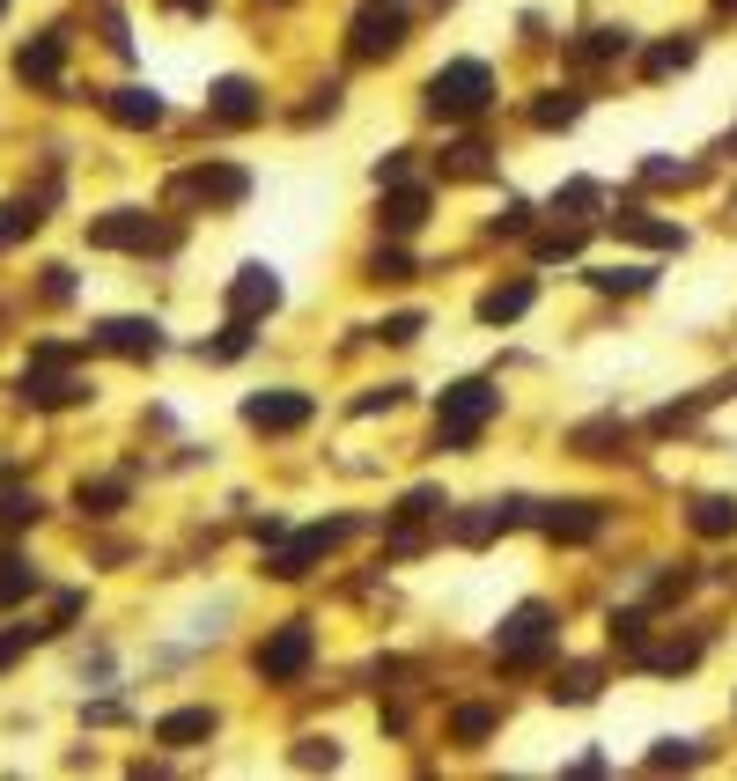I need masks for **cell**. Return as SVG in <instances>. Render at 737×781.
<instances>
[{
	"label": "cell",
	"instance_id": "cell-7",
	"mask_svg": "<svg viewBox=\"0 0 737 781\" xmlns=\"http://www.w3.org/2000/svg\"><path fill=\"white\" fill-rule=\"evenodd\" d=\"M244 420L258 436H288V428L310 420V398L302 391H258V398H244Z\"/></svg>",
	"mask_w": 737,
	"mask_h": 781
},
{
	"label": "cell",
	"instance_id": "cell-44",
	"mask_svg": "<svg viewBox=\"0 0 737 781\" xmlns=\"http://www.w3.org/2000/svg\"><path fill=\"white\" fill-rule=\"evenodd\" d=\"M0 15H8V0H0Z\"/></svg>",
	"mask_w": 737,
	"mask_h": 781
},
{
	"label": "cell",
	"instance_id": "cell-9",
	"mask_svg": "<svg viewBox=\"0 0 737 781\" xmlns=\"http://www.w3.org/2000/svg\"><path fill=\"white\" fill-rule=\"evenodd\" d=\"M97 346H111V354H125V362H147V354H163V324L155 318H103Z\"/></svg>",
	"mask_w": 737,
	"mask_h": 781
},
{
	"label": "cell",
	"instance_id": "cell-1",
	"mask_svg": "<svg viewBox=\"0 0 737 781\" xmlns=\"http://www.w3.org/2000/svg\"><path fill=\"white\" fill-rule=\"evenodd\" d=\"M494 414H502V391L494 384H480V376H472V384H450L442 391V414H436V450H472Z\"/></svg>",
	"mask_w": 737,
	"mask_h": 781
},
{
	"label": "cell",
	"instance_id": "cell-18",
	"mask_svg": "<svg viewBox=\"0 0 737 781\" xmlns=\"http://www.w3.org/2000/svg\"><path fill=\"white\" fill-rule=\"evenodd\" d=\"M619 237H635V244H657V251H679V244H686L671 221H649L641 207H627V215H619Z\"/></svg>",
	"mask_w": 737,
	"mask_h": 781
},
{
	"label": "cell",
	"instance_id": "cell-23",
	"mask_svg": "<svg viewBox=\"0 0 737 781\" xmlns=\"http://www.w3.org/2000/svg\"><path fill=\"white\" fill-rule=\"evenodd\" d=\"M177 193H207V199H244V170H193Z\"/></svg>",
	"mask_w": 737,
	"mask_h": 781
},
{
	"label": "cell",
	"instance_id": "cell-29",
	"mask_svg": "<svg viewBox=\"0 0 737 781\" xmlns=\"http://www.w3.org/2000/svg\"><path fill=\"white\" fill-rule=\"evenodd\" d=\"M480 170H487V147H480V141L450 147V177H480Z\"/></svg>",
	"mask_w": 737,
	"mask_h": 781
},
{
	"label": "cell",
	"instance_id": "cell-41",
	"mask_svg": "<svg viewBox=\"0 0 737 781\" xmlns=\"http://www.w3.org/2000/svg\"><path fill=\"white\" fill-rule=\"evenodd\" d=\"M384 340H398V346L420 340V318H414V310H406V318H392V324H384Z\"/></svg>",
	"mask_w": 737,
	"mask_h": 781
},
{
	"label": "cell",
	"instance_id": "cell-25",
	"mask_svg": "<svg viewBox=\"0 0 737 781\" xmlns=\"http://www.w3.org/2000/svg\"><path fill=\"white\" fill-rule=\"evenodd\" d=\"M590 288H605V295H641V288H649V273H641V266H597V273H590Z\"/></svg>",
	"mask_w": 737,
	"mask_h": 781
},
{
	"label": "cell",
	"instance_id": "cell-30",
	"mask_svg": "<svg viewBox=\"0 0 737 781\" xmlns=\"http://www.w3.org/2000/svg\"><path fill=\"white\" fill-rule=\"evenodd\" d=\"M627 52V30H590L583 37V59H619Z\"/></svg>",
	"mask_w": 737,
	"mask_h": 781
},
{
	"label": "cell",
	"instance_id": "cell-40",
	"mask_svg": "<svg viewBox=\"0 0 737 781\" xmlns=\"http://www.w3.org/2000/svg\"><path fill=\"white\" fill-rule=\"evenodd\" d=\"M295 759H302V767H332L340 752H332V737H302V752H295Z\"/></svg>",
	"mask_w": 737,
	"mask_h": 781
},
{
	"label": "cell",
	"instance_id": "cell-6",
	"mask_svg": "<svg viewBox=\"0 0 737 781\" xmlns=\"http://www.w3.org/2000/svg\"><path fill=\"white\" fill-rule=\"evenodd\" d=\"M340 531L346 524H310V531H295L280 553L266 561V575H280V583H295V575H310V561H324L332 546H340Z\"/></svg>",
	"mask_w": 737,
	"mask_h": 781
},
{
	"label": "cell",
	"instance_id": "cell-10",
	"mask_svg": "<svg viewBox=\"0 0 737 781\" xmlns=\"http://www.w3.org/2000/svg\"><path fill=\"white\" fill-rule=\"evenodd\" d=\"M89 244L97 251H141L147 244V215L141 207H111L103 221H89Z\"/></svg>",
	"mask_w": 737,
	"mask_h": 781
},
{
	"label": "cell",
	"instance_id": "cell-17",
	"mask_svg": "<svg viewBox=\"0 0 737 781\" xmlns=\"http://www.w3.org/2000/svg\"><path fill=\"white\" fill-rule=\"evenodd\" d=\"M23 398L30 406H74V398H89L81 376H23Z\"/></svg>",
	"mask_w": 737,
	"mask_h": 781
},
{
	"label": "cell",
	"instance_id": "cell-35",
	"mask_svg": "<svg viewBox=\"0 0 737 781\" xmlns=\"http://www.w3.org/2000/svg\"><path fill=\"white\" fill-rule=\"evenodd\" d=\"M0 524H37V494H8V502H0Z\"/></svg>",
	"mask_w": 737,
	"mask_h": 781
},
{
	"label": "cell",
	"instance_id": "cell-33",
	"mask_svg": "<svg viewBox=\"0 0 737 781\" xmlns=\"http://www.w3.org/2000/svg\"><path fill=\"white\" fill-rule=\"evenodd\" d=\"M641 635H649L641 612H613V641H619V649H635V657H641Z\"/></svg>",
	"mask_w": 737,
	"mask_h": 781
},
{
	"label": "cell",
	"instance_id": "cell-28",
	"mask_svg": "<svg viewBox=\"0 0 737 781\" xmlns=\"http://www.w3.org/2000/svg\"><path fill=\"white\" fill-rule=\"evenodd\" d=\"M679 67H693V37H679V45H657V52H649V74H679Z\"/></svg>",
	"mask_w": 737,
	"mask_h": 781
},
{
	"label": "cell",
	"instance_id": "cell-16",
	"mask_svg": "<svg viewBox=\"0 0 737 781\" xmlns=\"http://www.w3.org/2000/svg\"><path fill=\"white\" fill-rule=\"evenodd\" d=\"M531 310V280H509V288H487L480 295V324H509Z\"/></svg>",
	"mask_w": 737,
	"mask_h": 781
},
{
	"label": "cell",
	"instance_id": "cell-19",
	"mask_svg": "<svg viewBox=\"0 0 737 781\" xmlns=\"http://www.w3.org/2000/svg\"><path fill=\"white\" fill-rule=\"evenodd\" d=\"M37 221H45V207H37V199H8V207H0V251L23 244V237H37Z\"/></svg>",
	"mask_w": 737,
	"mask_h": 781
},
{
	"label": "cell",
	"instance_id": "cell-26",
	"mask_svg": "<svg viewBox=\"0 0 737 781\" xmlns=\"http://www.w3.org/2000/svg\"><path fill=\"white\" fill-rule=\"evenodd\" d=\"M125 502V480H97V487H81V516H111Z\"/></svg>",
	"mask_w": 737,
	"mask_h": 781
},
{
	"label": "cell",
	"instance_id": "cell-42",
	"mask_svg": "<svg viewBox=\"0 0 737 781\" xmlns=\"http://www.w3.org/2000/svg\"><path fill=\"white\" fill-rule=\"evenodd\" d=\"M30 641V627H15V635H0V663H15V649Z\"/></svg>",
	"mask_w": 737,
	"mask_h": 781
},
{
	"label": "cell",
	"instance_id": "cell-13",
	"mask_svg": "<svg viewBox=\"0 0 737 781\" xmlns=\"http://www.w3.org/2000/svg\"><path fill=\"white\" fill-rule=\"evenodd\" d=\"M111 119L133 125V133H141V125H163V97L141 89V81H133V89H111Z\"/></svg>",
	"mask_w": 737,
	"mask_h": 781
},
{
	"label": "cell",
	"instance_id": "cell-20",
	"mask_svg": "<svg viewBox=\"0 0 737 781\" xmlns=\"http://www.w3.org/2000/svg\"><path fill=\"white\" fill-rule=\"evenodd\" d=\"M693 531H701V538H730V531H737V502H730V494L693 502Z\"/></svg>",
	"mask_w": 737,
	"mask_h": 781
},
{
	"label": "cell",
	"instance_id": "cell-38",
	"mask_svg": "<svg viewBox=\"0 0 737 781\" xmlns=\"http://www.w3.org/2000/svg\"><path fill=\"white\" fill-rule=\"evenodd\" d=\"M649 767H693V745H679V737H663L657 752H649Z\"/></svg>",
	"mask_w": 737,
	"mask_h": 781
},
{
	"label": "cell",
	"instance_id": "cell-15",
	"mask_svg": "<svg viewBox=\"0 0 737 781\" xmlns=\"http://www.w3.org/2000/svg\"><path fill=\"white\" fill-rule=\"evenodd\" d=\"M420 221H428V193H420V185H398V193L384 199V229H392V237H414Z\"/></svg>",
	"mask_w": 737,
	"mask_h": 781
},
{
	"label": "cell",
	"instance_id": "cell-8",
	"mask_svg": "<svg viewBox=\"0 0 737 781\" xmlns=\"http://www.w3.org/2000/svg\"><path fill=\"white\" fill-rule=\"evenodd\" d=\"M266 310H280V273L273 266H244L237 280H229V318H266Z\"/></svg>",
	"mask_w": 737,
	"mask_h": 781
},
{
	"label": "cell",
	"instance_id": "cell-34",
	"mask_svg": "<svg viewBox=\"0 0 737 781\" xmlns=\"http://www.w3.org/2000/svg\"><path fill=\"white\" fill-rule=\"evenodd\" d=\"M524 229H531V207H524V199H509V207H502V221H494V237H524Z\"/></svg>",
	"mask_w": 737,
	"mask_h": 781
},
{
	"label": "cell",
	"instance_id": "cell-2",
	"mask_svg": "<svg viewBox=\"0 0 737 781\" xmlns=\"http://www.w3.org/2000/svg\"><path fill=\"white\" fill-rule=\"evenodd\" d=\"M487 97H494L487 59H450V67L428 74V111L436 119H472V111H487Z\"/></svg>",
	"mask_w": 737,
	"mask_h": 781
},
{
	"label": "cell",
	"instance_id": "cell-22",
	"mask_svg": "<svg viewBox=\"0 0 737 781\" xmlns=\"http://www.w3.org/2000/svg\"><path fill=\"white\" fill-rule=\"evenodd\" d=\"M15 74H23V81H52V74H59V37L23 45V52H15Z\"/></svg>",
	"mask_w": 737,
	"mask_h": 781
},
{
	"label": "cell",
	"instance_id": "cell-32",
	"mask_svg": "<svg viewBox=\"0 0 737 781\" xmlns=\"http://www.w3.org/2000/svg\"><path fill=\"white\" fill-rule=\"evenodd\" d=\"M553 207H568L575 221H590V207H597V185H583V177H575V185H568V193L553 199Z\"/></svg>",
	"mask_w": 737,
	"mask_h": 781
},
{
	"label": "cell",
	"instance_id": "cell-37",
	"mask_svg": "<svg viewBox=\"0 0 737 781\" xmlns=\"http://www.w3.org/2000/svg\"><path fill=\"white\" fill-rule=\"evenodd\" d=\"M641 177H649V185H686V163H663V155H657V163H641Z\"/></svg>",
	"mask_w": 737,
	"mask_h": 781
},
{
	"label": "cell",
	"instance_id": "cell-31",
	"mask_svg": "<svg viewBox=\"0 0 737 781\" xmlns=\"http://www.w3.org/2000/svg\"><path fill=\"white\" fill-rule=\"evenodd\" d=\"M450 730L465 737V745H480V737L494 730V715H487V708H458V715H450Z\"/></svg>",
	"mask_w": 737,
	"mask_h": 781
},
{
	"label": "cell",
	"instance_id": "cell-27",
	"mask_svg": "<svg viewBox=\"0 0 737 781\" xmlns=\"http://www.w3.org/2000/svg\"><path fill=\"white\" fill-rule=\"evenodd\" d=\"M30 590H37V568L0 561V605H15V597H30Z\"/></svg>",
	"mask_w": 737,
	"mask_h": 781
},
{
	"label": "cell",
	"instance_id": "cell-21",
	"mask_svg": "<svg viewBox=\"0 0 737 781\" xmlns=\"http://www.w3.org/2000/svg\"><path fill=\"white\" fill-rule=\"evenodd\" d=\"M583 119V97L575 89H546L539 103H531V125H575Z\"/></svg>",
	"mask_w": 737,
	"mask_h": 781
},
{
	"label": "cell",
	"instance_id": "cell-24",
	"mask_svg": "<svg viewBox=\"0 0 737 781\" xmlns=\"http://www.w3.org/2000/svg\"><path fill=\"white\" fill-rule=\"evenodd\" d=\"M553 701H568V708H583V701H597V671H590V663H568L561 679H553Z\"/></svg>",
	"mask_w": 737,
	"mask_h": 781
},
{
	"label": "cell",
	"instance_id": "cell-3",
	"mask_svg": "<svg viewBox=\"0 0 737 781\" xmlns=\"http://www.w3.org/2000/svg\"><path fill=\"white\" fill-rule=\"evenodd\" d=\"M406 45V8L398 0H362L354 8V52L362 59H384V52Z\"/></svg>",
	"mask_w": 737,
	"mask_h": 781
},
{
	"label": "cell",
	"instance_id": "cell-39",
	"mask_svg": "<svg viewBox=\"0 0 737 781\" xmlns=\"http://www.w3.org/2000/svg\"><path fill=\"white\" fill-rule=\"evenodd\" d=\"M398 398H406V384H384V391H369L362 406H354V414H392Z\"/></svg>",
	"mask_w": 737,
	"mask_h": 781
},
{
	"label": "cell",
	"instance_id": "cell-11",
	"mask_svg": "<svg viewBox=\"0 0 737 781\" xmlns=\"http://www.w3.org/2000/svg\"><path fill=\"white\" fill-rule=\"evenodd\" d=\"M539 524H546V538H561V546H583V538H597V531H605L597 502H561V509H546Z\"/></svg>",
	"mask_w": 737,
	"mask_h": 781
},
{
	"label": "cell",
	"instance_id": "cell-43",
	"mask_svg": "<svg viewBox=\"0 0 737 781\" xmlns=\"http://www.w3.org/2000/svg\"><path fill=\"white\" fill-rule=\"evenodd\" d=\"M177 8H215V0H177Z\"/></svg>",
	"mask_w": 737,
	"mask_h": 781
},
{
	"label": "cell",
	"instance_id": "cell-12",
	"mask_svg": "<svg viewBox=\"0 0 737 781\" xmlns=\"http://www.w3.org/2000/svg\"><path fill=\"white\" fill-rule=\"evenodd\" d=\"M258 111H266V103H258V89H251V81H237V74H229V81H215V119H221V125H251Z\"/></svg>",
	"mask_w": 737,
	"mask_h": 781
},
{
	"label": "cell",
	"instance_id": "cell-4",
	"mask_svg": "<svg viewBox=\"0 0 737 781\" xmlns=\"http://www.w3.org/2000/svg\"><path fill=\"white\" fill-rule=\"evenodd\" d=\"M310 657H318V641H310V627L295 619V627H280L273 641H258V679L288 685V679H302V671H310Z\"/></svg>",
	"mask_w": 737,
	"mask_h": 781
},
{
	"label": "cell",
	"instance_id": "cell-5",
	"mask_svg": "<svg viewBox=\"0 0 737 781\" xmlns=\"http://www.w3.org/2000/svg\"><path fill=\"white\" fill-rule=\"evenodd\" d=\"M546 627H553V612H546V605L509 612V619H502V635H494L502 663H539V657H546Z\"/></svg>",
	"mask_w": 737,
	"mask_h": 781
},
{
	"label": "cell",
	"instance_id": "cell-36",
	"mask_svg": "<svg viewBox=\"0 0 737 781\" xmlns=\"http://www.w3.org/2000/svg\"><path fill=\"white\" fill-rule=\"evenodd\" d=\"M369 273H376V280H406V251H376V258H369Z\"/></svg>",
	"mask_w": 737,
	"mask_h": 781
},
{
	"label": "cell",
	"instance_id": "cell-14",
	"mask_svg": "<svg viewBox=\"0 0 737 781\" xmlns=\"http://www.w3.org/2000/svg\"><path fill=\"white\" fill-rule=\"evenodd\" d=\"M199 737H215V708H177L155 723V745H199Z\"/></svg>",
	"mask_w": 737,
	"mask_h": 781
}]
</instances>
